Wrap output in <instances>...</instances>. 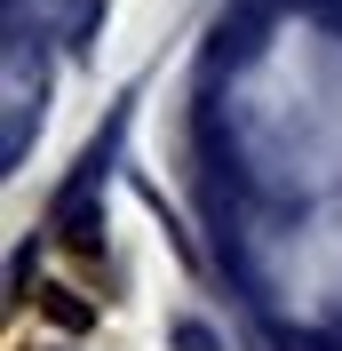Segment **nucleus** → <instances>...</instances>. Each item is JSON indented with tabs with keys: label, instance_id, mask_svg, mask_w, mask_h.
Wrapping results in <instances>:
<instances>
[{
	"label": "nucleus",
	"instance_id": "obj_1",
	"mask_svg": "<svg viewBox=\"0 0 342 351\" xmlns=\"http://www.w3.org/2000/svg\"><path fill=\"white\" fill-rule=\"evenodd\" d=\"M40 304H48V311H56V319H64V328H88V311H80V304H72L64 287H40Z\"/></svg>",
	"mask_w": 342,
	"mask_h": 351
},
{
	"label": "nucleus",
	"instance_id": "obj_2",
	"mask_svg": "<svg viewBox=\"0 0 342 351\" xmlns=\"http://www.w3.org/2000/svg\"><path fill=\"white\" fill-rule=\"evenodd\" d=\"M175 343H183V351H215V335H207V328H192V319H183V328H175Z\"/></svg>",
	"mask_w": 342,
	"mask_h": 351
}]
</instances>
